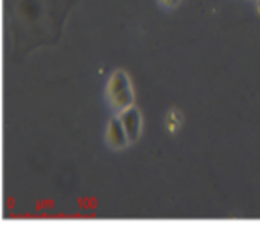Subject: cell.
Returning <instances> with one entry per match:
<instances>
[{
    "instance_id": "4",
    "label": "cell",
    "mask_w": 260,
    "mask_h": 225,
    "mask_svg": "<svg viewBox=\"0 0 260 225\" xmlns=\"http://www.w3.org/2000/svg\"><path fill=\"white\" fill-rule=\"evenodd\" d=\"M159 2L165 8H174V6H178V4H180V0H159Z\"/></svg>"
},
{
    "instance_id": "5",
    "label": "cell",
    "mask_w": 260,
    "mask_h": 225,
    "mask_svg": "<svg viewBox=\"0 0 260 225\" xmlns=\"http://www.w3.org/2000/svg\"><path fill=\"white\" fill-rule=\"evenodd\" d=\"M258 10H260V4H258Z\"/></svg>"
},
{
    "instance_id": "1",
    "label": "cell",
    "mask_w": 260,
    "mask_h": 225,
    "mask_svg": "<svg viewBox=\"0 0 260 225\" xmlns=\"http://www.w3.org/2000/svg\"><path fill=\"white\" fill-rule=\"evenodd\" d=\"M107 98L114 111H124L135 103V94H133V85L127 73L122 70H116L111 75L107 83Z\"/></svg>"
},
{
    "instance_id": "3",
    "label": "cell",
    "mask_w": 260,
    "mask_h": 225,
    "mask_svg": "<svg viewBox=\"0 0 260 225\" xmlns=\"http://www.w3.org/2000/svg\"><path fill=\"white\" fill-rule=\"evenodd\" d=\"M107 143L114 150H122V148H125L131 143L120 117H114V119L109 120V124H107Z\"/></svg>"
},
{
    "instance_id": "2",
    "label": "cell",
    "mask_w": 260,
    "mask_h": 225,
    "mask_svg": "<svg viewBox=\"0 0 260 225\" xmlns=\"http://www.w3.org/2000/svg\"><path fill=\"white\" fill-rule=\"evenodd\" d=\"M120 120L125 128V133L129 137L131 143H135L139 137H141V128H142V119H141V112L135 105L127 107L124 111L118 112Z\"/></svg>"
}]
</instances>
